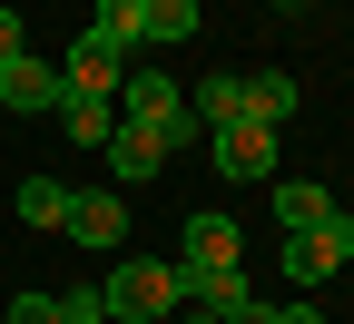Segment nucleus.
Listing matches in <instances>:
<instances>
[{
  "label": "nucleus",
  "mask_w": 354,
  "mask_h": 324,
  "mask_svg": "<svg viewBox=\"0 0 354 324\" xmlns=\"http://www.w3.org/2000/svg\"><path fill=\"white\" fill-rule=\"evenodd\" d=\"M99 158H109V177H118V187H148V177L167 167V137H158V128H128V118H118Z\"/></svg>",
  "instance_id": "6"
},
{
  "label": "nucleus",
  "mask_w": 354,
  "mask_h": 324,
  "mask_svg": "<svg viewBox=\"0 0 354 324\" xmlns=\"http://www.w3.org/2000/svg\"><path fill=\"white\" fill-rule=\"evenodd\" d=\"M276 226H286V236H325V226H335V197L315 187V177H276Z\"/></svg>",
  "instance_id": "8"
},
{
  "label": "nucleus",
  "mask_w": 354,
  "mask_h": 324,
  "mask_svg": "<svg viewBox=\"0 0 354 324\" xmlns=\"http://www.w3.org/2000/svg\"><path fill=\"white\" fill-rule=\"evenodd\" d=\"M167 324H227V314H197V305H177V314H167Z\"/></svg>",
  "instance_id": "23"
},
{
  "label": "nucleus",
  "mask_w": 354,
  "mask_h": 324,
  "mask_svg": "<svg viewBox=\"0 0 354 324\" xmlns=\"http://www.w3.org/2000/svg\"><path fill=\"white\" fill-rule=\"evenodd\" d=\"M286 324H325V314H315V305H305V295H286Z\"/></svg>",
  "instance_id": "22"
},
{
  "label": "nucleus",
  "mask_w": 354,
  "mask_h": 324,
  "mask_svg": "<svg viewBox=\"0 0 354 324\" xmlns=\"http://www.w3.org/2000/svg\"><path fill=\"white\" fill-rule=\"evenodd\" d=\"M118 118H128V128H158V137H167V158L207 137L197 108H187V79H167L158 59H128V79H118Z\"/></svg>",
  "instance_id": "1"
},
{
  "label": "nucleus",
  "mask_w": 354,
  "mask_h": 324,
  "mask_svg": "<svg viewBox=\"0 0 354 324\" xmlns=\"http://www.w3.org/2000/svg\"><path fill=\"white\" fill-rule=\"evenodd\" d=\"M59 128H69V148L99 158V148H109V128H118V99H88V88H69V99H59Z\"/></svg>",
  "instance_id": "10"
},
{
  "label": "nucleus",
  "mask_w": 354,
  "mask_h": 324,
  "mask_svg": "<svg viewBox=\"0 0 354 324\" xmlns=\"http://www.w3.org/2000/svg\"><path fill=\"white\" fill-rule=\"evenodd\" d=\"M59 79H69V88H88V99H118V79H128V59L109 50L99 30H79V39H69V59H59Z\"/></svg>",
  "instance_id": "7"
},
{
  "label": "nucleus",
  "mask_w": 354,
  "mask_h": 324,
  "mask_svg": "<svg viewBox=\"0 0 354 324\" xmlns=\"http://www.w3.org/2000/svg\"><path fill=\"white\" fill-rule=\"evenodd\" d=\"M88 30H99L118 59H138V0H99V20H88Z\"/></svg>",
  "instance_id": "16"
},
{
  "label": "nucleus",
  "mask_w": 354,
  "mask_h": 324,
  "mask_svg": "<svg viewBox=\"0 0 354 324\" xmlns=\"http://www.w3.org/2000/svg\"><path fill=\"white\" fill-rule=\"evenodd\" d=\"M99 305H109V324H167L177 305H187V285H177V265H158V256H128V265H109Z\"/></svg>",
  "instance_id": "2"
},
{
  "label": "nucleus",
  "mask_w": 354,
  "mask_h": 324,
  "mask_svg": "<svg viewBox=\"0 0 354 324\" xmlns=\"http://www.w3.org/2000/svg\"><path fill=\"white\" fill-rule=\"evenodd\" d=\"M325 246H335V265H354V216L335 207V226H325Z\"/></svg>",
  "instance_id": "21"
},
{
  "label": "nucleus",
  "mask_w": 354,
  "mask_h": 324,
  "mask_svg": "<svg viewBox=\"0 0 354 324\" xmlns=\"http://www.w3.org/2000/svg\"><path fill=\"white\" fill-rule=\"evenodd\" d=\"M59 99H69V79H59V59H39V50H20L10 69H0V108H50V118H59Z\"/></svg>",
  "instance_id": "3"
},
{
  "label": "nucleus",
  "mask_w": 354,
  "mask_h": 324,
  "mask_svg": "<svg viewBox=\"0 0 354 324\" xmlns=\"http://www.w3.org/2000/svg\"><path fill=\"white\" fill-rule=\"evenodd\" d=\"M59 236H79V246H128V197H118V187H79Z\"/></svg>",
  "instance_id": "4"
},
{
  "label": "nucleus",
  "mask_w": 354,
  "mask_h": 324,
  "mask_svg": "<svg viewBox=\"0 0 354 324\" xmlns=\"http://www.w3.org/2000/svg\"><path fill=\"white\" fill-rule=\"evenodd\" d=\"M0 324H59V295H10V314Z\"/></svg>",
  "instance_id": "18"
},
{
  "label": "nucleus",
  "mask_w": 354,
  "mask_h": 324,
  "mask_svg": "<svg viewBox=\"0 0 354 324\" xmlns=\"http://www.w3.org/2000/svg\"><path fill=\"white\" fill-rule=\"evenodd\" d=\"M286 10H295V0H286Z\"/></svg>",
  "instance_id": "25"
},
{
  "label": "nucleus",
  "mask_w": 354,
  "mask_h": 324,
  "mask_svg": "<svg viewBox=\"0 0 354 324\" xmlns=\"http://www.w3.org/2000/svg\"><path fill=\"white\" fill-rule=\"evenodd\" d=\"M167 50V39H197V0H138V50Z\"/></svg>",
  "instance_id": "13"
},
{
  "label": "nucleus",
  "mask_w": 354,
  "mask_h": 324,
  "mask_svg": "<svg viewBox=\"0 0 354 324\" xmlns=\"http://www.w3.org/2000/svg\"><path fill=\"white\" fill-rule=\"evenodd\" d=\"M20 50H30V30H20V10H0V69H10Z\"/></svg>",
  "instance_id": "20"
},
{
  "label": "nucleus",
  "mask_w": 354,
  "mask_h": 324,
  "mask_svg": "<svg viewBox=\"0 0 354 324\" xmlns=\"http://www.w3.org/2000/svg\"><path fill=\"white\" fill-rule=\"evenodd\" d=\"M69 197H79V187H59V177H20L10 207H20V226H69Z\"/></svg>",
  "instance_id": "14"
},
{
  "label": "nucleus",
  "mask_w": 354,
  "mask_h": 324,
  "mask_svg": "<svg viewBox=\"0 0 354 324\" xmlns=\"http://www.w3.org/2000/svg\"><path fill=\"white\" fill-rule=\"evenodd\" d=\"M276 256H286V285H295V295H305V285H325V275H335V246H325V236H286Z\"/></svg>",
  "instance_id": "15"
},
{
  "label": "nucleus",
  "mask_w": 354,
  "mask_h": 324,
  "mask_svg": "<svg viewBox=\"0 0 354 324\" xmlns=\"http://www.w3.org/2000/svg\"><path fill=\"white\" fill-rule=\"evenodd\" d=\"M276 10H286V0H276Z\"/></svg>",
  "instance_id": "24"
},
{
  "label": "nucleus",
  "mask_w": 354,
  "mask_h": 324,
  "mask_svg": "<svg viewBox=\"0 0 354 324\" xmlns=\"http://www.w3.org/2000/svg\"><path fill=\"white\" fill-rule=\"evenodd\" d=\"M227 324H286V305H276V295H246V305H236Z\"/></svg>",
  "instance_id": "19"
},
{
  "label": "nucleus",
  "mask_w": 354,
  "mask_h": 324,
  "mask_svg": "<svg viewBox=\"0 0 354 324\" xmlns=\"http://www.w3.org/2000/svg\"><path fill=\"white\" fill-rule=\"evenodd\" d=\"M59 324H109V305H99V285H69V295H59Z\"/></svg>",
  "instance_id": "17"
},
{
  "label": "nucleus",
  "mask_w": 354,
  "mask_h": 324,
  "mask_svg": "<svg viewBox=\"0 0 354 324\" xmlns=\"http://www.w3.org/2000/svg\"><path fill=\"white\" fill-rule=\"evenodd\" d=\"M177 285H187V305H197V314H236V305L256 295L236 265H197V275H177Z\"/></svg>",
  "instance_id": "11"
},
{
  "label": "nucleus",
  "mask_w": 354,
  "mask_h": 324,
  "mask_svg": "<svg viewBox=\"0 0 354 324\" xmlns=\"http://www.w3.org/2000/svg\"><path fill=\"white\" fill-rule=\"evenodd\" d=\"M236 226L227 216H187V236H177V275H197V265H236Z\"/></svg>",
  "instance_id": "9"
},
{
  "label": "nucleus",
  "mask_w": 354,
  "mask_h": 324,
  "mask_svg": "<svg viewBox=\"0 0 354 324\" xmlns=\"http://www.w3.org/2000/svg\"><path fill=\"white\" fill-rule=\"evenodd\" d=\"M207 137H216V167H227V177H276V137H286V128L236 118V128H207Z\"/></svg>",
  "instance_id": "5"
},
{
  "label": "nucleus",
  "mask_w": 354,
  "mask_h": 324,
  "mask_svg": "<svg viewBox=\"0 0 354 324\" xmlns=\"http://www.w3.org/2000/svg\"><path fill=\"white\" fill-rule=\"evenodd\" d=\"M246 118H256V128H286V118H295V79H286V69H246Z\"/></svg>",
  "instance_id": "12"
}]
</instances>
